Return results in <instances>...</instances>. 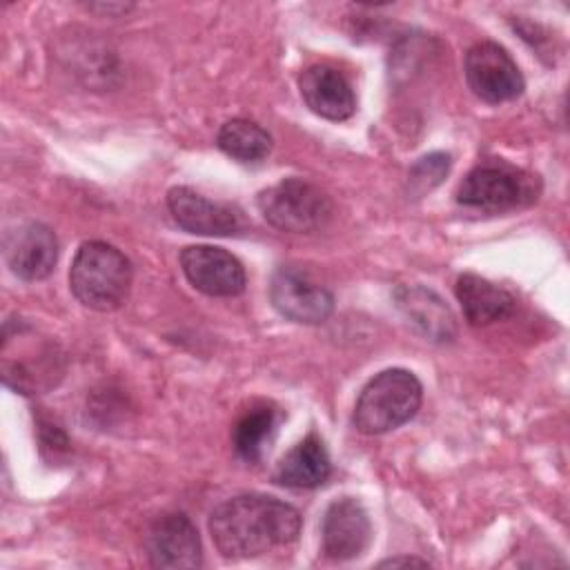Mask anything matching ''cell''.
I'll list each match as a JSON object with an SVG mask.
<instances>
[{"instance_id": "1", "label": "cell", "mask_w": 570, "mask_h": 570, "mask_svg": "<svg viewBox=\"0 0 570 570\" xmlns=\"http://www.w3.org/2000/svg\"><path fill=\"white\" fill-rule=\"evenodd\" d=\"M301 512L269 494H238L209 514V534L225 559H252L298 539Z\"/></svg>"}, {"instance_id": "2", "label": "cell", "mask_w": 570, "mask_h": 570, "mask_svg": "<svg viewBox=\"0 0 570 570\" xmlns=\"http://www.w3.org/2000/svg\"><path fill=\"white\" fill-rule=\"evenodd\" d=\"M69 287L71 294L89 309H118L129 296L131 263L109 243H82L69 269Z\"/></svg>"}, {"instance_id": "3", "label": "cell", "mask_w": 570, "mask_h": 570, "mask_svg": "<svg viewBox=\"0 0 570 570\" xmlns=\"http://www.w3.org/2000/svg\"><path fill=\"white\" fill-rule=\"evenodd\" d=\"M421 399V381L410 370H383L361 390L352 414L354 428L370 436L396 430L419 412Z\"/></svg>"}, {"instance_id": "4", "label": "cell", "mask_w": 570, "mask_h": 570, "mask_svg": "<svg viewBox=\"0 0 570 570\" xmlns=\"http://www.w3.org/2000/svg\"><path fill=\"white\" fill-rule=\"evenodd\" d=\"M256 205L272 227L289 234L316 232L332 218L330 196L303 178H283L263 189Z\"/></svg>"}, {"instance_id": "5", "label": "cell", "mask_w": 570, "mask_h": 570, "mask_svg": "<svg viewBox=\"0 0 570 570\" xmlns=\"http://www.w3.org/2000/svg\"><path fill=\"white\" fill-rule=\"evenodd\" d=\"M537 176L508 163H481L459 185L456 203L499 214L523 207L537 198Z\"/></svg>"}, {"instance_id": "6", "label": "cell", "mask_w": 570, "mask_h": 570, "mask_svg": "<svg viewBox=\"0 0 570 570\" xmlns=\"http://www.w3.org/2000/svg\"><path fill=\"white\" fill-rule=\"evenodd\" d=\"M463 73L472 94L490 105L514 100L525 89V80L512 56L492 40H481L468 49Z\"/></svg>"}, {"instance_id": "7", "label": "cell", "mask_w": 570, "mask_h": 570, "mask_svg": "<svg viewBox=\"0 0 570 570\" xmlns=\"http://www.w3.org/2000/svg\"><path fill=\"white\" fill-rule=\"evenodd\" d=\"M269 298L281 316L303 325H318L327 321L334 309V296L330 289L294 265H283L272 274Z\"/></svg>"}, {"instance_id": "8", "label": "cell", "mask_w": 570, "mask_h": 570, "mask_svg": "<svg viewBox=\"0 0 570 570\" xmlns=\"http://www.w3.org/2000/svg\"><path fill=\"white\" fill-rule=\"evenodd\" d=\"M187 281L207 296H238L245 289L243 263L223 247L189 245L180 252Z\"/></svg>"}, {"instance_id": "9", "label": "cell", "mask_w": 570, "mask_h": 570, "mask_svg": "<svg viewBox=\"0 0 570 570\" xmlns=\"http://www.w3.org/2000/svg\"><path fill=\"white\" fill-rule=\"evenodd\" d=\"M167 207L178 227L200 236H234L245 229L243 214L227 205L205 198L189 187H171L167 191Z\"/></svg>"}, {"instance_id": "10", "label": "cell", "mask_w": 570, "mask_h": 570, "mask_svg": "<svg viewBox=\"0 0 570 570\" xmlns=\"http://www.w3.org/2000/svg\"><path fill=\"white\" fill-rule=\"evenodd\" d=\"M145 550L154 568H198L203 563L198 530L183 512L158 517L145 537Z\"/></svg>"}, {"instance_id": "11", "label": "cell", "mask_w": 570, "mask_h": 570, "mask_svg": "<svg viewBox=\"0 0 570 570\" xmlns=\"http://www.w3.org/2000/svg\"><path fill=\"white\" fill-rule=\"evenodd\" d=\"M372 525L361 501L341 497L325 510L321 525V548L332 561H347L370 546Z\"/></svg>"}, {"instance_id": "12", "label": "cell", "mask_w": 570, "mask_h": 570, "mask_svg": "<svg viewBox=\"0 0 570 570\" xmlns=\"http://www.w3.org/2000/svg\"><path fill=\"white\" fill-rule=\"evenodd\" d=\"M9 269L22 281L47 278L58 261V238L42 223H24L4 236Z\"/></svg>"}, {"instance_id": "13", "label": "cell", "mask_w": 570, "mask_h": 570, "mask_svg": "<svg viewBox=\"0 0 570 570\" xmlns=\"http://www.w3.org/2000/svg\"><path fill=\"white\" fill-rule=\"evenodd\" d=\"M298 89L305 105L325 120H347L356 111V96L350 80L332 65H309L301 78Z\"/></svg>"}, {"instance_id": "14", "label": "cell", "mask_w": 570, "mask_h": 570, "mask_svg": "<svg viewBox=\"0 0 570 570\" xmlns=\"http://www.w3.org/2000/svg\"><path fill=\"white\" fill-rule=\"evenodd\" d=\"M394 303L407 323L434 343H450L456 336V321L445 301L423 285H399Z\"/></svg>"}, {"instance_id": "15", "label": "cell", "mask_w": 570, "mask_h": 570, "mask_svg": "<svg viewBox=\"0 0 570 570\" xmlns=\"http://www.w3.org/2000/svg\"><path fill=\"white\" fill-rule=\"evenodd\" d=\"M332 472V461L323 439L316 432H309L298 441L276 465L274 481L292 490L318 488L327 481Z\"/></svg>"}, {"instance_id": "16", "label": "cell", "mask_w": 570, "mask_h": 570, "mask_svg": "<svg viewBox=\"0 0 570 570\" xmlns=\"http://www.w3.org/2000/svg\"><path fill=\"white\" fill-rule=\"evenodd\" d=\"M456 301L470 325H490L514 312V296L476 274H461L454 285Z\"/></svg>"}, {"instance_id": "17", "label": "cell", "mask_w": 570, "mask_h": 570, "mask_svg": "<svg viewBox=\"0 0 570 570\" xmlns=\"http://www.w3.org/2000/svg\"><path fill=\"white\" fill-rule=\"evenodd\" d=\"M281 423V410L274 403H252L232 428V445L247 463H258L269 450Z\"/></svg>"}, {"instance_id": "18", "label": "cell", "mask_w": 570, "mask_h": 570, "mask_svg": "<svg viewBox=\"0 0 570 570\" xmlns=\"http://www.w3.org/2000/svg\"><path fill=\"white\" fill-rule=\"evenodd\" d=\"M216 145L238 163H261L272 151V136L254 120L232 118L218 129Z\"/></svg>"}, {"instance_id": "19", "label": "cell", "mask_w": 570, "mask_h": 570, "mask_svg": "<svg viewBox=\"0 0 570 570\" xmlns=\"http://www.w3.org/2000/svg\"><path fill=\"white\" fill-rule=\"evenodd\" d=\"M448 171H450L448 154H443V151L428 154L410 169V189L416 194H425L432 187H436L445 178Z\"/></svg>"}, {"instance_id": "20", "label": "cell", "mask_w": 570, "mask_h": 570, "mask_svg": "<svg viewBox=\"0 0 570 570\" xmlns=\"http://www.w3.org/2000/svg\"><path fill=\"white\" fill-rule=\"evenodd\" d=\"M381 568H396V566H430L428 559H416V557H394V559H385L379 563Z\"/></svg>"}]
</instances>
